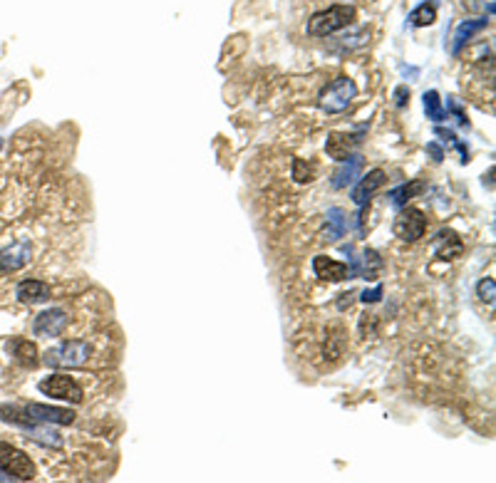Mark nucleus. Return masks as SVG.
Listing matches in <instances>:
<instances>
[{
	"label": "nucleus",
	"instance_id": "1",
	"mask_svg": "<svg viewBox=\"0 0 496 483\" xmlns=\"http://www.w3.org/2000/svg\"><path fill=\"white\" fill-rule=\"evenodd\" d=\"M355 18H358V11L353 6H333L328 11L315 13L308 20V25H305V32L310 37H328L333 32L350 28L355 23Z\"/></svg>",
	"mask_w": 496,
	"mask_h": 483
},
{
	"label": "nucleus",
	"instance_id": "2",
	"mask_svg": "<svg viewBox=\"0 0 496 483\" xmlns=\"http://www.w3.org/2000/svg\"><path fill=\"white\" fill-rule=\"evenodd\" d=\"M92 345L85 340H65L45 352V364L52 369H75L90 359Z\"/></svg>",
	"mask_w": 496,
	"mask_h": 483
},
{
	"label": "nucleus",
	"instance_id": "3",
	"mask_svg": "<svg viewBox=\"0 0 496 483\" xmlns=\"http://www.w3.org/2000/svg\"><path fill=\"white\" fill-rule=\"evenodd\" d=\"M355 95H358V85H355L350 77H338V80H333L323 92H320L318 105H320V109L328 112V114H340V112L348 109L350 102L355 100Z\"/></svg>",
	"mask_w": 496,
	"mask_h": 483
},
{
	"label": "nucleus",
	"instance_id": "4",
	"mask_svg": "<svg viewBox=\"0 0 496 483\" xmlns=\"http://www.w3.org/2000/svg\"><path fill=\"white\" fill-rule=\"evenodd\" d=\"M0 471L11 478H18V481H33L37 473L30 456L6 441H0Z\"/></svg>",
	"mask_w": 496,
	"mask_h": 483
},
{
	"label": "nucleus",
	"instance_id": "5",
	"mask_svg": "<svg viewBox=\"0 0 496 483\" xmlns=\"http://www.w3.org/2000/svg\"><path fill=\"white\" fill-rule=\"evenodd\" d=\"M40 392L45 397H52V399H62V402H72V404H80L85 399V389L80 387L75 377L70 374H50L45 377L40 384Z\"/></svg>",
	"mask_w": 496,
	"mask_h": 483
},
{
	"label": "nucleus",
	"instance_id": "6",
	"mask_svg": "<svg viewBox=\"0 0 496 483\" xmlns=\"http://www.w3.org/2000/svg\"><path fill=\"white\" fill-rule=\"evenodd\" d=\"M427 231V218L420 208H405V211L397 213V218L392 221V233H395L400 241L415 243L425 236Z\"/></svg>",
	"mask_w": 496,
	"mask_h": 483
},
{
	"label": "nucleus",
	"instance_id": "7",
	"mask_svg": "<svg viewBox=\"0 0 496 483\" xmlns=\"http://www.w3.org/2000/svg\"><path fill=\"white\" fill-rule=\"evenodd\" d=\"M67 312L60 310V307H50V310L40 312L33 322V333L37 338H60L67 328Z\"/></svg>",
	"mask_w": 496,
	"mask_h": 483
},
{
	"label": "nucleus",
	"instance_id": "8",
	"mask_svg": "<svg viewBox=\"0 0 496 483\" xmlns=\"http://www.w3.org/2000/svg\"><path fill=\"white\" fill-rule=\"evenodd\" d=\"M25 412L33 422H45V424H62V427H70L75 422L77 414L72 409H62V407H47V404H37L30 402L25 404Z\"/></svg>",
	"mask_w": 496,
	"mask_h": 483
},
{
	"label": "nucleus",
	"instance_id": "9",
	"mask_svg": "<svg viewBox=\"0 0 496 483\" xmlns=\"http://www.w3.org/2000/svg\"><path fill=\"white\" fill-rule=\"evenodd\" d=\"M461 251H464V243H461L459 233H454L451 228H442L432 238V253L439 261H454V258L461 256Z\"/></svg>",
	"mask_w": 496,
	"mask_h": 483
},
{
	"label": "nucleus",
	"instance_id": "10",
	"mask_svg": "<svg viewBox=\"0 0 496 483\" xmlns=\"http://www.w3.org/2000/svg\"><path fill=\"white\" fill-rule=\"evenodd\" d=\"M30 256H33L30 241H18L16 246L0 251V273L20 270V268H25L30 263Z\"/></svg>",
	"mask_w": 496,
	"mask_h": 483
},
{
	"label": "nucleus",
	"instance_id": "11",
	"mask_svg": "<svg viewBox=\"0 0 496 483\" xmlns=\"http://www.w3.org/2000/svg\"><path fill=\"white\" fill-rule=\"evenodd\" d=\"M382 184H385V172H382V169H372V172H367V177L360 179V181L355 184V189H353L355 206L367 208L370 198L375 196V191L382 186Z\"/></svg>",
	"mask_w": 496,
	"mask_h": 483
},
{
	"label": "nucleus",
	"instance_id": "12",
	"mask_svg": "<svg viewBox=\"0 0 496 483\" xmlns=\"http://www.w3.org/2000/svg\"><path fill=\"white\" fill-rule=\"evenodd\" d=\"M362 141V134H348V131H333L328 136V144H325V151H328L330 159L343 161L348 156H353V149L360 146Z\"/></svg>",
	"mask_w": 496,
	"mask_h": 483
},
{
	"label": "nucleus",
	"instance_id": "13",
	"mask_svg": "<svg viewBox=\"0 0 496 483\" xmlns=\"http://www.w3.org/2000/svg\"><path fill=\"white\" fill-rule=\"evenodd\" d=\"M313 273L320 280H330V282H340L350 278V266L348 263L333 261L328 256H315L313 258Z\"/></svg>",
	"mask_w": 496,
	"mask_h": 483
},
{
	"label": "nucleus",
	"instance_id": "14",
	"mask_svg": "<svg viewBox=\"0 0 496 483\" xmlns=\"http://www.w3.org/2000/svg\"><path fill=\"white\" fill-rule=\"evenodd\" d=\"M382 270V258L377 251H372V248H367V251L362 253V258H355L353 266H350V278H365V280H375L377 273Z\"/></svg>",
	"mask_w": 496,
	"mask_h": 483
},
{
	"label": "nucleus",
	"instance_id": "15",
	"mask_svg": "<svg viewBox=\"0 0 496 483\" xmlns=\"http://www.w3.org/2000/svg\"><path fill=\"white\" fill-rule=\"evenodd\" d=\"M362 172V156H348L340 161L338 172L333 174V189H348L360 179Z\"/></svg>",
	"mask_w": 496,
	"mask_h": 483
},
{
	"label": "nucleus",
	"instance_id": "16",
	"mask_svg": "<svg viewBox=\"0 0 496 483\" xmlns=\"http://www.w3.org/2000/svg\"><path fill=\"white\" fill-rule=\"evenodd\" d=\"M16 297L25 305H40V302L50 300V285L42 280H23L16 287Z\"/></svg>",
	"mask_w": 496,
	"mask_h": 483
},
{
	"label": "nucleus",
	"instance_id": "17",
	"mask_svg": "<svg viewBox=\"0 0 496 483\" xmlns=\"http://www.w3.org/2000/svg\"><path fill=\"white\" fill-rule=\"evenodd\" d=\"M8 352L16 357V362H20L23 367H37L40 359H37V347L30 342V340H23V338H13L8 342Z\"/></svg>",
	"mask_w": 496,
	"mask_h": 483
},
{
	"label": "nucleus",
	"instance_id": "18",
	"mask_svg": "<svg viewBox=\"0 0 496 483\" xmlns=\"http://www.w3.org/2000/svg\"><path fill=\"white\" fill-rule=\"evenodd\" d=\"M486 25H489L486 18H476V20H464V23H461V25L456 28V32H454V45H451V52L459 55L461 47H464L474 35H479L481 30H486Z\"/></svg>",
	"mask_w": 496,
	"mask_h": 483
},
{
	"label": "nucleus",
	"instance_id": "19",
	"mask_svg": "<svg viewBox=\"0 0 496 483\" xmlns=\"http://www.w3.org/2000/svg\"><path fill=\"white\" fill-rule=\"evenodd\" d=\"M348 231V213L343 208H330L325 213V233H328V241H338Z\"/></svg>",
	"mask_w": 496,
	"mask_h": 483
},
{
	"label": "nucleus",
	"instance_id": "20",
	"mask_svg": "<svg viewBox=\"0 0 496 483\" xmlns=\"http://www.w3.org/2000/svg\"><path fill=\"white\" fill-rule=\"evenodd\" d=\"M425 191H427V184L420 181V179H415V181L402 184V186L392 189L390 201H392V206H405L407 201H412V198H417L420 193H425Z\"/></svg>",
	"mask_w": 496,
	"mask_h": 483
},
{
	"label": "nucleus",
	"instance_id": "21",
	"mask_svg": "<svg viewBox=\"0 0 496 483\" xmlns=\"http://www.w3.org/2000/svg\"><path fill=\"white\" fill-rule=\"evenodd\" d=\"M25 431L30 434L28 439H35V441L45 443V446H52V448L62 446V436L55 431V429H50V424H45V422H35L33 427H28Z\"/></svg>",
	"mask_w": 496,
	"mask_h": 483
},
{
	"label": "nucleus",
	"instance_id": "22",
	"mask_svg": "<svg viewBox=\"0 0 496 483\" xmlns=\"http://www.w3.org/2000/svg\"><path fill=\"white\" fill-rule=\"evenodd\" d=\"M422 102H425V114H427V119L437 121V124L447 119V112H444V107H442L439 92H437V90L425 92V97H422Z\"/></svg>",
	"mask_w": 496,
	"mask_h": 483
},
{
	"label": "nucleus",
	"instance_id": "23",
	"mask_svg": "<svg viewBox=\"0 0 496 483\" xmlns=\"http://www.w3.org/2000/svg\"><path fill=\"white\" fill-rule=\"evenodd\" d=\"M437 20V3H422L410 13V23L415 28H427Z\"/></svg>",
	"mask_w": 496,
	"mask_h": 483
},
{
	"label": "nucleus",
	"instance_id": "24",
	"mask_svg": "<svg viewBox=\"0 0 496 483\" xmlns=\"http://www.w3.org/2000/svg\"><path fill=\"white\" fill-rule=\"evenodd\" d=\"M315 177H318V167L315 164H305L303 159L293 161V179L298 184H310L315 181Z\"/></svg>",
	"mask_w": 496,
	"mask_h": 483
},
{
	"label": "nucleus",
	"instance_id": "25",
	"mask_svg": "<svg viewBox=\"0 0 496 483\" xmlns=\"http://www.w3.org/2000/svg\"><path fill=\"white\" fill-rule=\"evenodd\" d=\"M343 350H345V333H343V330H333L330 338H328V342H325V357H330V359L340 357Z\"/></svg>",
	"mask_w": 496,
	"mask_h": 483
},
{
	"label": "nucleus",
	"instance_id": "26",
	"mask_svg": "<svg viewBox=\"0 0 496 483\" xmlns=\"http://www.w3.org/2000/svg\"><path fill=\"white\" fill-rule=\"evenodd\" d=\"M476 295H479L481 302H486L489 307H494V297H496V282H494V278H484V280L476 285Z\"/></svg>",
	"mask_w": 496,
	"mask_h": 483
},
{
	"label": "nucleus",
	"instance_id": "27",
	"mask_svg": "<svg viewBox=\"0 0 496 483\" xmlns=\"http://www.w3.org/2000/svg\"><path fill=\"white\" fill-rule=\"evenodd\" d=\"M449 112L454 114V119L459 121L461 129H469V119H466V114H464V109H461L459 102H456V100H449Z\"/></svg>",
	"mask_w": 496,
	"mask_h": 483
},
{
	"label": "nucleus",
	"instance_id": "28",
	"mask_svg": "<svg viewBox=\"0 0 496 483\" xmlns=\"http://www.w3.org/2000/svg\"><path fill=\"white\" fill-rule=\"evenodd\" d=\"M392 100H395V107L397 109H402V107L410 105V87H397L395 92H392Z\"/></svg>",
	"mask_w": 496,
	"mask_h": 483
},
{
	"label": "nucleus",
	"instance_id": "29",
	"mask_svg": "<svg viewBox=\"0 0 496 483\" xmlns=\"http://www.w3.org/2000/svg\"><path fill=\"white\" fill-rule=\"evenodd\" d=\"M382 297V285H377V287H372V290H362V297L360 300L362 302H377Z\"/></svg>",
	"mask_w": 496,
	"mask_h": 483
},
{
	"label": "nucleus",
	"instance_id": "30",
	"mask_svg": "<svg viewBox=\"0 0 496 483\" xmlns=\"http://www.w3.org/2000/svg\"><path fill=\"white\" fill-rule=\"evenodd\" d=\"M427 154H432V159H435V161L444 159V149H442L437 141H430V144H427Z\"/></svg>",
	"mask_w": 496,
	"mask_h": 483
}]
</instances>
